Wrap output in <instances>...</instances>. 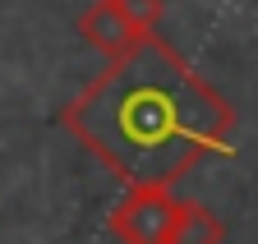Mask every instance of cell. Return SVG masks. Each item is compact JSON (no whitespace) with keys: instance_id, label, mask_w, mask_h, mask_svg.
<instances>
[{"instance_id":"cell-1","label":"cell","mask_w":258,"mask_h":244,"mask_svg":"<svg viewBox=\"0 0 258 244\" xmlns=\"http://www.w3.org/2000/svg\"><path fill=\"white\" fill-rule=\"evenodd\" d=\"M60 125L124 185L171 189L231 147L235 111L166 37L143 33L60 111Z\"/></svg>"},{"instance_id":"cell-2","label":"cell","mask_w":258,"mask_h":244,"mask_svg":"<svg viewBox=\"0 0 258 244\" xmlns=\"http://www.w3.org/2000/svg\"><path fill=\"white\" fill-rule=\"evenodd\" d=\"M180 217V198L161 185H129V194L111 207V235L120 244H171Z\"/></svg>"},{"instance_id":"cell-3","label":"cell","mask_w":258,"mask_h":244,"mask_svg":"<svg viewBox=\"0 0 258 244\" xmlns=\"http://www.w3.org/2000/svg\"><path fill=\"white\" fill-rule=\"evenodd\" d=\"M79 37H83L97 55L115 60V55H124L129 46H134L143 33L134 28V19H129L115 0H92V5L79 14Z\"/></svg>"},{"instance_id":"cell-4","label":"cell","mask_w":258,"mask_h":244,"mask_svg":"<svg viewBox=\"0 0 258 244\" xmlns=\"http://www.w3.org/2000/svg\"><path fill=\"white\" fill-rule=\"evenodd\" d=\"M171 244H226V221L203 203H180Z\"/></svg>"},{"instance_id":"cell-5","label":"cell","mask_w":258,"mask_h":244,"mask_svg":"<svg viewBox=\"0 0 258 244\" xmlns=\"http://www.w3.org/2000/svg\"><path fill=\"white\" fill-rule=\"evenodd\" d=\"M115 5H120L129 19H134L139 33H157L161 14H166V0H115Z\"/></svg>"}]
</instances>
